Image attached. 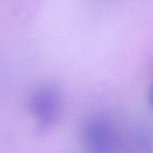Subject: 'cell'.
I'll return each mask as SVG.
<instances>
[{"mask_svg": "<svg viewBox=\"0 0 153 153\" xmlns=\"http://www.w3.org/2000/svg\"><path fill=\"white\" fill-rule=\"evenodd\" d=\"M62 95L54 84H45L36 88L29 97V109L35 119V132L41 135L50 131L59 117Z\"/></svg>", "mask_w": 153, "mask_h": 153, "instance_id": "cell-1", "label": "cell"}, {"mask_svg": "<svg viewBox=\"0 0 153 153\" xmlns=\"http://www.w3.org/2000/svg\"><path fill=\"white\" fill-rule=\"evenodd\" d=\"M82 135L85 146L94 152H112L119 142V135L112 121L100 115L90 117L85 121Z\"/></svg>", "mask_w": 153, "mask_h": 153, "instance_id": "cell-2", "label": "cell"}, {"mask_svg": "<svg viewBox=\"0 0 153 153\" xmlns=\"http://www.w3.org/2000/svg\"><path fill=\"white\" fill-rule=\"evenodd\" d=\"M149 105H150L151 108L153 109V80L152 85H151L150 91H149Z\"/></svg>", "mask_w": 153, "mask_h": 153, "instance_id": "cell-3", "label": "cell"}]
</instances>
